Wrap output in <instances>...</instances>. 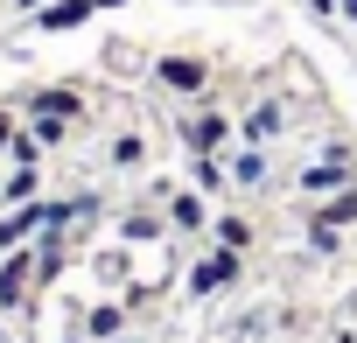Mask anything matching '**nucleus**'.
<instances>
[{"label": "nucleus", "instance_id": "10", "mask_svg": "<svg viewBox=\"0 0 357 343\" xmlns=\"http://www.w3.org/2000/svg\"><path fill=\"white\" fill-rule=\"evenodd\" d=\"M15 133H22V126H15V112H8V105H0V154H8V147H15Z\"/></svg>", "mask_w": 357, "mask_h": 343}, {"label": "nucleus", "instance_id": "8", "mask_svg": "<svg viewBox=\"0 0 357 343\" xmlns=\"http://www.w3.org/2000/svg\"><path fill=\"white\" fill-rule=\"evenodd\" d=\"M112 161H119V168H133V161H140V133H126V140H112Z\"/></svg>", "mask_w": 357, "mask_h": 343}, {"label": "nucleus", "instance_id": "6", "mask_svg": "<svg viewBox=\"0 0 357 343\" xmlns=\"http://www.w3.org/2000/svg\"><path fill=\"white\" fill-rule=\"evenodd\" d=\"M218 245H225V252H245V245H252V224H245V218H218Z\"/></svg>", "mask_w": 357, "mask_h": 343}, {"label": "nucleus", "instance_id": "9", "mask_svg": "<svg viewBox=\"0 0 357 343\" xmlns=\"http://www.w3.org/2000/svg\"><path fill=\"white\" fill-rule=\"evenodd\" d=\"M175 224H204V204L197 197H175Z\"/></svg>", "mask_w": 357, "mask_h": 343}, {"label": "nucleus", "instance_id": "3", "mask_svg": "<svg viewBox=\"0 0 357 343\" xmlns=\"http://www.w3.org/2000/svg\"><path fill=\"white\" fill-rule=\"evenodd\" d=\"M225 280H238V252H218V259L197 266V294H211V287H225Z\"/></svg>", "mask_w": 357, "mask_h": 343}, {"label": "nucleus", "instance_id": "4", "mask_svg": "<svg viewBox=\"0 0 357 343\" xmlns=\"http://www.w3.org/2000/svg\"><path fill=\"white\" fill-rule=\"evenodd\" d=\"M91 8H98V0H63V8H50V15H43V29H77Z\"/></svg>", "mask_w": 357, "mask_h": 343}, {"label": "nucleus", "instance_id": "2", "mask_svg": "<svg viewBox=\"0 0 357 343\" xmlns=\"http://www.w3.org/2000/svg\"><path fill=\"white\" fill-rule=\"evenodd\" d=\"M36 112H43V140H56V133L77 119V91H43V98H36Z\"/></svg>", "mask_w": 357, "mask_h": 343}, {"label": "nucleus", "instance_id": "5", "mask_svg": "<svg viewBox=\"0 0 357 343\" xmlns=\"http://www.w3.org/2000/svg\"><path fill=\"white\" fill-rule=\"evenodd\" d=\"M22 294H29V259H15L8 273H0V308H15Z\"/></svg>", "mask_w": 357, "mask_h": 343}, {"label": "nucleus", "instance_id": "7", "mask_svg": "<svg viewBox=\"0 0 357 343\" xmlns=\"http://www.w3.org/2000/svg\"><path fill=\"white\" fill-rule=\"evenodd\" d=\"M190 140H197V147H218V140H225V119H218V112H197Z\"/></svg>", "mask_w": 357, "mask_h": 343}, {"label": "nucleus", "instance_id": "1", "mask_svg": "<svg viewBox=\"0 0 357 343\" xmlns=\"http://www.w3.org/2000/svg\"><path fill=\"white\" fill-rule=\"evenodd\" d=\"M154 77H161V91H183V98H197V91L211 84V63L183 49V56H161V63H154Z\"/></svg>", "mask_w": 357, "mask_h": 343}]
</instances>
